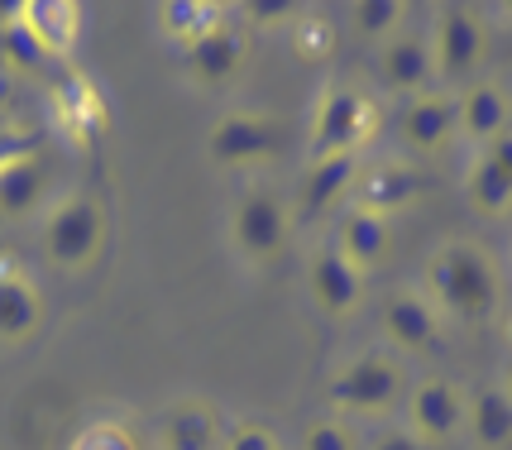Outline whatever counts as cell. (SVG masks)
<instances>
[{"mask_svg": "<svg viewBox=\"0 0 512 450\" xmlns=\"http://www.w3.org/2000/svg\"><path fill=\"white\" fill-rule=\"evenodd\" d=\"M422 293L441 321L489 326L498 307H503V273H498V264H493V254L484 245H474L465 235H450L426 254Z\"/></svg>", "mask_w": 512, "mask_h": 450, "instance_id": "cell-1", "label": "cell"}, {"mask_svg": "<svg viewBox=\"0 0 512 450\" xmlns=\"http://www.w3.org/2000/svg\"><path fill=\"white\" fill-rule=\"evenodd\" d=\"M407 364L402 355H393L388 345L383 350H359L350 360L335 369L331 379H326V407H331L335 417H345V422H383V417H393L402 412L407 403Z\"/></svg>", "mask_w": 512, "mask_h": 450, "instance_id": "cell-2", "label": "cell"}, {"mask_svg": "<svg viewBox=\"0 0 512 450\" xmlns=\"http://www.w3.org/2000/svg\"><path fill=\"white\" fill-rule=\"evenodd\" d=\"M383 125V111L374 101V91H364L359 82H331L321 87L312 106V135H307V163L316 158H364V149L374 144Z\"/></svg>", "mask_w": 512, "mask_h": 450, "instance_id": "cell-3", "label": "cell"}, {"mask_svg": "<svg viewBox=\"0 0 512 450\" xmlns=\"http://www.w3.org/2000/svg\"><path fill=\"white\" fill-rule=\"evenodd\" d=\"M44 254L58 273H87L96 269V259L106 254V240H111V216H106V202L96 192H63L53 197L44 211Z\"/></svg>", "mask_w": 512, "mask_h": 450, "instance_id": "cell-4", "label": "cell"}, {"mask_svg": "<svg viewBox=\"0 0 512 450\" xmlns=\"http://www.w3.org/2000/svg\"><path fill=\"white\" fill-rule=\"evenodd\" d=\"M426 44H431V63H436V87L446 91L479 82L489 68V20L474 5H446L436 20V34Z\"/></svg>", "mask_w": 512, "mask_h": 450, "instance_id": "cell-5", "label": "cell"}, {"mask_svg": "<svg viewBox=\"0 0 512 450\" xmlns=\"http://www.w3.org/2000/svg\"><path fill=\"white\" fill-rule=\"evenodd\" d=\"M292 240V202L283 192H273V187H245L235 206H230V249L254 264V269H264L273 264Z\"/></svg>", "mask_w": 512, "mask_h": 450, "instance_id": "cell-6", "label": "cell"}, {"mask_svg": "<svg viewBox=\"0 0 512 450\" xmlns=\"http://www.w3.org/2000/svg\"><path fill=\"white\" fill-rule=\"evenodd\" d=\"M465 407H469L465 383L446 379V374H426V379H417L407 388L402 427L412 431L417 441H426L431 450H441L465 431Z\"/></svg>", "mask_w": 512, "mask_h": 450, "instance_id": "cell-7", "label": "cell"}, {"mask_svg": "<svg viewBox=\"0 0 512 450\" xmlns=\"http://www.w3.org/2000/svg\"><path fill=\"white\" fill-rule=\"evenodd\" d=\"M278 154V120L264 111H225L206 130V158L216 168H259Z\"/></svg>", "mask_w": 512, "mask_h": 450, "instance_id": "cell-8", "label": "cell"}, {"mask_svg": "<svg viewBox=\"0 0 512 450\" xmlns=\"http://www.w3.org/2000/svg\"><path fill=\"white\" fill-rule=\"evenodd\" d=\"M379 331L393 355H431L441 345L446 321L436 316L422 288H393L379 307Z\"/></svg>", "mask_w": 512, "mask_h": 450, "instance_id": "cell-9", "label": "cell"}, {"mask_svg": "<svg viewBox=\"0 0 512 450\" xmlns=\"http://www.w3.org/2000/svg\"><path fill=\"white\" fill-rule=\"evenodd\" d=\"M422 197V173L412 168V158H374V163H359V178H355V192H350V206L359 211H374L383 221H393L398 211Z\"/></svg>", "mask_w": 512, "mask_h": 450, "instance_id": "cell-10", "label": "cell"}, {"mask_svg": "<svg viewBox=\"0 0 512 450\" xmlns=\"http://www.w3.org/2000/svg\"><path fill=\"white\" fill-rule=\"evenodd\" d=\"M364 283H369V278L359 269H350V264L335 254L331 240L307 254V297H312V307L321 316L350 321V316L364 307Z\"/></svg>", "mask_w": 512, "mask_h": 450, "instance_id": "cell-11", "label": "cell"}, {"mask_svg": "<svg viewBox=\"0 0 512 450\" xmlns=\"http://www.w3.org/2000/svg\"><path fill=\"white\" fill-rule=\"evenodd\" d=\"M398 135H402V144H407V154H422V158L446 154L450 144L460 139V125H455V91L431 87V91H422V96H407Z\"/></svg>", "mask_w": 512, "mask_h": 450, "instance_id": "cell-12", "label": "cell"}, {"mask_svg": "<svg viewBox=\"0 0 512 450\" xmlns=\"http://www.w3.org/2000/svg\"><path fill=\"white\" fill-rule=\"evenodd\" d=\"M455 125H460V139H469V149H489L493 139H503L512 130V96L503 82L493 77H479L469 87L455 91Z\"/></svg>", "mask_w": 512, "mask_h": 450, "instance_id": "cell-13", "label": "cell"}, {"mask_svg": "<svg viewBox=\"0 0 512 450\" xmlns=\"http://www.w3.org/2000/svg\"><path fill=\"white\" fill-rule=\"evenodd\" d=\"M245 63H249V34L235 20H221L206 39H197V44L187 48V77L201 91L230 87L245 72Z\"/></svg>", "mask_w": 512, "mask_h": 450, "instance_id": "cell-14", "label": "cell"}, {"mask_svg": "<svg viewBox=\"0 0 512 450\" xmlns=\"http://www.w3.org/2000/svg\"><path fill=\"white\" fill-rule=\"evenodd\" d=\"M335 254L359 269L364 278L379 269L383 259H388V245H393V221H383L374 211H359V206H345V216L335 221V235H331Z\"/></svg>", "mask_w": 512, "mask_h": 450, "instance_id": "cell-15", "label": "cell"}, {"mask_svg": "<svg viewBox=\"0 0 512 450\" xmlns=\"http://www.w3.org/2000/svg\"><path fill=\"white\" fill-rule=\"evenodd\" d=\"M374 63H379V82L388 91H398V96H422V91L436 87L431 44H426L422 34H412V29H402L398 39H388Z\"/></svg>", "mask_w": 512, "mask_h": 450, "instance_id": "cell-16", "label": "cell"}, {"mask_svg": "<svg viewBox=\"0 0 512 450\" xmlns=\"http://www.w3.org/2000/svg\"><path fill=\"white\" fill-rule=\"evenodd\" d=\"M221 412L206 398H178L158 417V450H221Z\"/></svg>", "mask_w": 512, "mask_h": 450, "instance_id": "cell-17", "label": "cell"}, {"mask_svg": "<svg viewBox=\"0 0 512 450\" xmlns=\"http://www.w3.org/2000/svg\"><path fill=\"white\" fill-rule=\"evenodd\" d=\"M15 15L34 34V44L44 48L48 63L67 58L82 39V5H72V0H20Z\"/></svg>", "mask_w": 512, "mask_h": 450, "instance_id": "cell-18", "label": "cell"}, {"mask_svg": "<svg viewBox=\"0 0 512 450\" xmlns=\"http://www.w3.org/2000/svg\"><path fill=\"white\" fill-rule=\"evenodd\" d=\"M44 326V293L20 269H0V345H24Z\"/></svg>", "mask_w": 512, "mask_h": 450, "instance_id": "cell-19", "label": "cell"}, {"mask_svg": "<svg viewBox=\"0 0 512 450\" xmlns=\"http://www.w3.org/2000/svg\"><path fill=\"white\" fill-rule=\"evenodd\" d=\"M465 206L474 216H484V221H503L512 216V168L508 163H498L489 149H479V154H469V168H465Z\"/></svg>", "mask_w": 512, "mask_h": 450, "instance_id": "cell-20", "label": "cell"}, {"mask_svg": "<svg viewBox=\"0 0 512 450\" xmlns=\"http://www.w3.org/2000/svg\"><path fill=\"white\" fill-rule=\"evenodd\" d=\"M39 206L48 211V168L34 149L0 168V221H29Z\"/></svg>", "mask_w": 512, "mask_h": 450, "instance_id": "cell-21", "label": "cell"}, {"mask_svg": "<svg viewBox=\"0 0 512 450\" xmlns=\"http://www.w3.org/2000/svg\"><path fill=\"white\" fill-rule=\"evenodd\" d=\"M460 436H465L474 450H512V403L498 383L469 393L465 431H460Z\"/></svg>", "mask_w": 512, "mask_h": 450, "instance_id": "cell-22", "label": "cell"}, {"mask_svg": "<svg viewBox=\"0 0 512 450\" xmlns=\"http://www.w3.org/2000/svg\"><path fill=\"white\" fill-rule=\"evenodd\" d=\"M359 163H364V158H350V154L307 163V178H302V197H297V202L307 206V211H331V206L350 202L355 178H359Z\"/></svg>", "mask_w": 512, "mask_h": 450, "instance_id": "cell-23", "label": "cell"}, {"mask_svg": "<svg viewBox=\"0 0 512 450\" xmlns=\"http://www.w3.org/2000/svg\"><path fill=\"white\" fill-rule=\"evenodd\" d=\"M221 20H230V15H225V5H211V0H168V5H158V29L182 48L206 39Z\"/></svg>", "mask_w": 512, "mask_h": 450, "instance_id": "cell-24", "label": "cell"}, {"mask_svg": "<svg viewBox=\"0 0 512 450\" xmlns=\"http://www.w3.org/2000/svg\"><path fill=\"white\" fill-rule=\"evenodd\" d=\"M407 15H412V5L407 0H359L355 10H350V20H355V34L364 44L383 48L388 39H398L402 29H407Z\"/></svg>", "mask_w": 512, "mask_h": 450, "instance_id": "cell-25", "label": "cell"}, {"mask_svg": "<svg viewBox=\"0 0 512 450\" xmlns=\"http://www.w3.org/2000/svg\"><path fill=\"white\" fill-rule=\"evenodd\" d=\"M288 39H292V53H297V58L321 63V58L335 53V24L326 20V15H316V10H302V15L288 24Z\"/></svg>", "mask_w": 512, "mask_h": 450, "instance_id": "cell-26", "label": "cell"}, {"mask_svg": "<svg viewBox=\"0 0 512 450\" xmlns=\"http://www.w3.org/2000/svg\"><path fill=\"white\" fill-rule=\"evenodd\" d=\"M297 450H364V446H359L355 422H345V417H335V412H321V417H312V422L302 427Z\"/></svg>", "mask_w": 512, "mask_h": 450, "instance_id": "cell-27", "label": "cell"}, {"mask_svg": "<svg viewBox=\"0 0 512 450\" xmlns=\"http://www.w3.org/2000/svg\"><path fill=\"white\" fill-rule=\"evenodd\" d=\"M63 120L77 125L82 135H101L106 125V106H101V91L91 82H67L63 87Z\"/></svg>", "mask_w": 512, "mask_h": 450, "instance_id": "cell-28", "label": "cell"}, {"mask_svg": "<svg viewBox=\"0 0 512 450\" xmlns=\"http://www.w3.org/2000/svg\"><path fill=\"white\" fill-rule=\"evenodd\" d=\"M0 48H5L10 68H20V72H34V68H44V63H48L44 48L34 44V34L20 24V15H15V10H10V20L0 24Z\"/></svg>", "mask_w": 512, "mask_h": 450, "instance_id": "cell-29", "label": "cell"}, {"mask_svg": "<svg viewBox=\"0 0 512 450\" xmlns=\"http://www.w3.org/2000/svg\"><path fill=\"white\" fill-rule=\"evenodd\" d=\"M221 450H283V436L268 427V422H259V417H245V422L225 427Z\"/></svg>", "mask_w": 512, "mask_h": 450, "instance_id": "cell-30", "label": "cell"}, {"mask_svg": "<svg viewBox=\"0 0 512 450\" xmlns=\"http://www.w3.org/2000/svg\"><path fill=\"white\" fill-rule=\"evenodd\" d=\"M240 15H245V29H288L302 15V5H292V0H249Z\"/></svg>", "mask_w": 512, "mask_h": 450, "instance_id": "cell-31", "label": "cell"}, {"mask_svg": "<svg viewBox=\"0 0 512 450\" xmlns=\"http://www.w3.org/2000/svg\"><path fill=\"white\" fill-rule=\"evenodd\" d=\"M72 450H139V441H134L120 422H91V427L72 441Z\"/></svg>", "mask_w": 512, "mask_h": 450, "instance_id": "cell-32", "label": "cell"}, {"mask_svg": "<svg viewBox=\"0 0 512 450\" xmlns=\"http://www.w3.org/2000/svg\"><path fill=\"white\" fill-rule=\"evenodd\" d=\"M364 450H431V446H426V441H417V436L398 422V427H383Z\"/></svg>", "mask_w": 512, "mask_h": 450, "instance_id": "cell-33", "label": "cell"}, {"mask_svg": "<svg viewBox=\"0 0 512 450\" xmlns=\"http://www.w3.org/2000/svg\"><path fill=\"white\" fill-rule=\"evenodd\" d=\"M39 144L29 135H20V130H10V125H0V168L5 163H15V158H24V154H34Z\"/></svg>", "mask_w": 512, "mask_h": 450, "instance_id": "cell-34", "label": "cell"}, {"mask_svg": "<svg viewBox=\"0 0 512 450\" xmlns=\"http://www.w3.org/2000/svg\"><path fill=\"white\" fill-rule=\"evenodd\" d=\"M489 154L498 158V163H508V168H512V130H508L503 139H493V144H489Z\"/></svg>", "mask_w": 512, "mask_h": 450, "instance_id": "cell-35", "label": "cell"}, {"mask_svg": "<svg viewBox=\"0 0 512 450\" xmlns=\"http://www.w3.org/2000/svg\"><path fill=\"white\" fill-rule=\"evenodd\" d=\"M498 388L508 393V403H512V355H508V364H503V379H498Z\"/></svg>", "mask_w": 512, "mask_h": 450, "instance_id": "cell-36", "label": "cell"}, {"mask_svg": "<svg viewBox=\"0 0 512 450\" xmlns=\"http://www.w3.org/2000/svg\"><path fill=\"white\" fill-rule=\"evenodd\" d=\"M503 10H508V20H512V5H503Z\"/></svg>", "mask_w": 512, "mask_h": 450, "instance_id": "cell-37", "label": "cell"}]
</instances>
